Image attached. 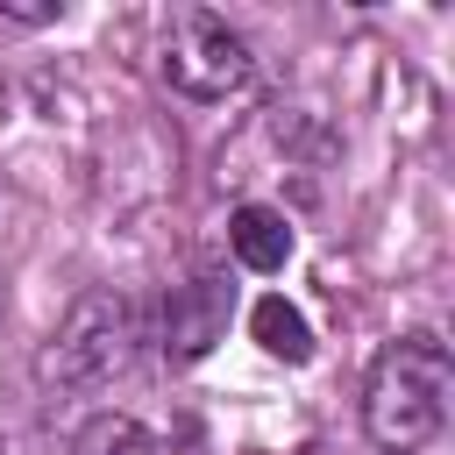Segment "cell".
Instances as JSON below:
<instances>
[{
    "label": "cell",
    "instance_id": "obj_7",
    "mask_svg": "<svg viewBox=\"0 0 455 455\" xmlns=\"http://www.w3.org/2000/svg\"><path fill=\"white\" fill-rule=\"evenodd\" d=\"M71 455H156V441H149V427L128 419V412H92V419L78 427Z\"/></svg>",
    "mask_w": 455,
    "mask_h": 455
},
{
    "label": "cell",
    "instance_id": "obj_5",
    "mask_svg": "<svg viewBox=\"0 0 455 455\" xmlns=\"http://www.w3.org/2000/svg\"><path fill=\"white\" fill-rule=\"evenodd\" d=\"M228 249H235V263L242 270H256V277H270V270H284L291 263V220L277 213V206H235L228 213Z\"/></svg>",
    "mask_w": 455,
    "mask_h": 455
},
{
    "label": "cell",
    "instance_id": "obj_6",
    "mask_svg": "<svg viewBox=\"0 0 455 455\" xmlns=\"http://www.w3.org/2000/svg\"><path fill=\"white\" fill-rule=\"evenodd\" d=\"M249 334H256L263 355H277V363H306V355H313V327H306V313L284 306L277 291L249 306Z\"/></svg>",
    "mask_w": 455,
    "mask_h": 455
},
{
    "label": "cell",
    "instance_id": "obj_4",
    "mask_svg": "<svg viewBox=\"0 0 455 455\" xmlns=\"http://www.w3.org/2000/svg\"><path fill=\"white\" fill-rule=\"evenodd\" d=\"M228 313H235V284L228 277H213V270H199L192 284H178L171 291V306H164V355L185 370V363H199L220 334H228Z\"/></svg>",
    "mask_w": 455,
    "mask_h": 455
},
{
    "label": "cell",
    "instance_id": "obj_3",
    "mask_svg": "<svg viewBox=\"0 0 455 455\" xmlns=\"http://www.w3.org/2000/svg\"><path fill=\"white\" fill-rule=\"evenodd\" d=\"M164 78L185 100H235L256 78L249 36L213 7H171V21H164Z\"/></svg>",
    "mask_w": 455,
    "mask_h": 455
},
{
    "label": "cell",
    "instance_id": "obj_1",
    "mask_svg": "<svg viewBox=\"0 0 455 455\" xmlns=\"http://www.w3.org/2000/svg\"><path fill=\"white\" fill-rule=\"evenodd\" d=\"M448 384H455V363L441 334L419 327V334L384 341L363 377V434L384 455H427V441L448 419Z\"/></svg>",
    "mask_w": 455,
    "mask_h": 455
},
{
    "label": "cell",
    "instance_id": "obj_2",
    "mask_svg": "<svg viewBox=\"0 0 455 455\" xmlns=\"http://www.w3.org/2000/svg\"><path fill=\"white\" fill-rule=\"evenodd\" d=\"M142 320L121 291H85L71 299V313L57 320V334L36 348V384L43 391H100L135 363Z\"/></svg>",
    "mask_w": 455,
    "mask_h": 455
},
{
    "label": "cell",
    "instance_id": "obj_8",
    "mask_svg": "<svg viewBox=\"0 0 455 455\" xmlns=\"http://www.w3.org/2000/svg\"><path fill=\"white\" fill-rule=\"evenodd\" d=\"M0 14H7V21H28V28H43V21H57L64 7H57V0H0Z\"/></svg>",
    "mask_w": 455,
    "mask_h": 455
}]
</instances>
